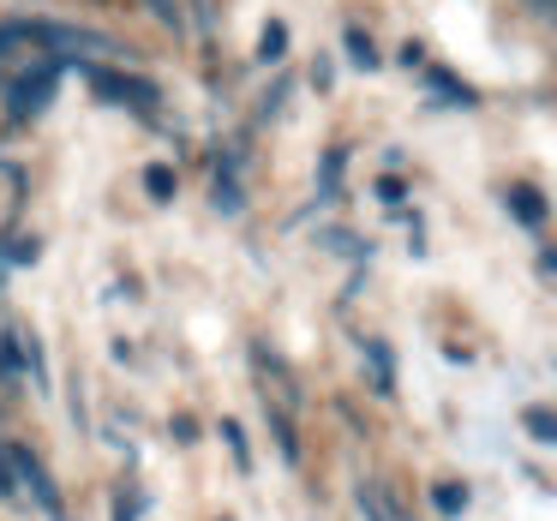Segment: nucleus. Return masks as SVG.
<instances>
[{"mask_svg": "<svg viewBox=\"0 0 557 521\" xmlns=\"http://www.w3.org/2000/svg\"><path fill=\"white\" fill-rule=\"evenodd\" d=\"M7 461H13V468H18V480L30 485V497L42 504V516H61V492H54V480L42 473V461L30 456V449H7Z\"/></svg>", "mask_w": 557, "mask_h": 521, "instance_id": "obj_1", "label": "nucleus"}, {"mask_svg": "<svg viewBox=\"0 0 557 521\" xmlns=\"http://www.w3.org/2000/svg\"><path fill=\"white\" fill-rule=\"evenodd\" d=\"M54 85H61V73H54V66H42V73L18 78V85H13V114H18V121H25V114H37V109H49Z\"/></svg>", "mask_w": 557, "mask_h": 521, "instance_id": "obj_2", "label": "nucleus"}, {"mask_svg": "<svg viewBox=\"0 0 557 521\" xmlns=\"http://www.w3.org/2000/svg\"><path fill=\"white\" fill-rule=\"evenodd\" d=\"M97 90L114 102H133V109H157V85L145 78H121V73H97Z\"/></svg>", "mask_w": 557, "mask_h": 521, "instance_id": "obj_3", "label": "nucleus"}, {"mask_svg": "<svg viewBox=\"0 0 557 521\" xmlns=\"http://www.w3.org/2000/svg\"><path fill=\"white\" fill-rule=\"evenodd\" d=\"M509 210H516L528 228H540V222H545V204H540V193H533V186H516V193H509Z\"/></svg>", "mask_w": 557, "mask_h": 521, "instance_id": "obj_4", "label": "nucleus"}, {"mask_svg": "<svg viewBox=\"0 0 557 521\" xmlns=\"http://www.w3.org/2000/svg\"><path fill=\"white\" fill-rule=\"evenodd\" d=\"M360 504L372 509V521H401V509L389 504V492H384V485H360Z\"/></svg>", "mask_w": 557, "mask_h": 521, "instance_id": "obj_5", "label": "nucleus"}, {"mask_svg": "<svg viewBox=\"0 0 557 521\" xmlns=\"http://www.w3.org/2000/svg\"><path fill=\"white\" fill-rule=\"evenodd\" d=\"M521 420H528V432L540 437V444H557V420H552V408H528Z\"/></svg>", "mask_w": 557, "mask_h": 521, "instance_id": "obj_6", "label": "nucleus"}, {"mask_svg": "<svg viewBox=\"0 0 557 521\" xmlns=\"http://www.w3.org/2000/svg\"><path fill=\"white\" fill-rule=\"evenodd\" d=\"M432 504L444 509V516H461V509H468V485H437Z\"/></svg>", "mask_w": 557, "mask_h": 521, "instance_id": "obj_7", "label": "nucleus"}, {"mask_svg": "<svg viewBox=\"0 0 557 521\" xmlns=\"http://www.w3.org/2000/svg\"><path fill=\"white\" fill-rule=\"evenodd\" d=\"M145 186H150V198H169L174 193V169H150Z\"/></svg>", "mask_w": 557, "mask_h": 521, "instance_id": "obj_8", "label": "nucleus"}, {"mask_svg": "<svg viewBox=\"0 0 557 521\" xmlns=\"http://www.w3.org/2000/svg\"><path fill=\"white\" fill-rule=\"evenodd\" d=\"M348 54H354V61H360V66H377V54H372V42H366V37H360V30H348Z\"/></svg>", "mask_w": 557, "mask_h": 521, "instance_id": "obj_9", "label": "nucleus"}, {"mask_svg": "<svg viewBox=\"0 0 557 521\" xmlns=\"http://www.w3.org/2000/svg\"><path fill=\"white\" fill-rule=\"evenodd\" d=\"M282 42H288V30L270 25V30H264V54H282Z\"/></svg>", "mask_w": 557, "mask_h": 521, "instance_id": "obj_10", "label": "nucleus"}, {"mask_svg": "<svg viewBox=\"0 0 557 521\" xmlns=\"http://www.w3.org/2000/svg\"><path fill=\"white\" fill-rule=\"evenodd\" d=\"M7 485H13V473H7V468H0V492H7Z\"/></svg>", "mask_w": 557, "mask_h": 521, "instance_id": "obj_11", "label": "nucleus"}, {"mask_svg": "<svg viewBox=\"0 0 557 521\" xmlns=\"http://www.w3.org/2000/svg\"><path fill=\"white\" fill-rule=\"evenodd\" d=\"M114 521H133V516H126V504H121V516H114Z\"/></svg>", "mask_w": 557, "mask_h": 521, "instance_id": "obj_12", "label": "nucleus"}]
</instances>
